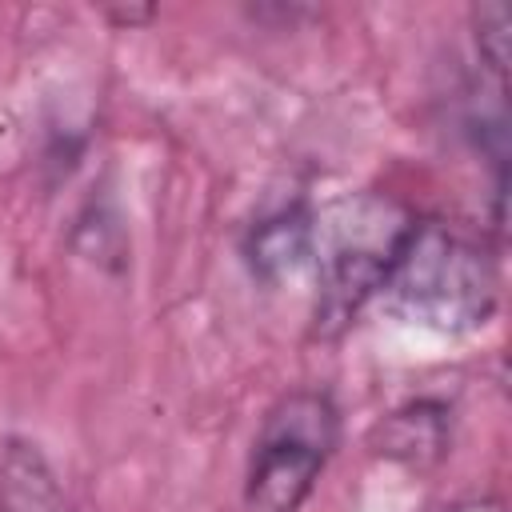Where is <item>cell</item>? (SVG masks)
Returning <instances> with one entry per match:
<instances>
[{
    "label": "cell",
    "mask_w": 512,
    "mask_h": 512,
    "mask_svg": "<svg viewBox=\"0 0 512 512\" xmlns=\"http://www.w3.org/2000/svg\"><path fill=\"white\" fill-rule=\"evenodd\" d=\"M476 40H480V56H484V64L504 80V68H508V8H504V4H488V8H480Z\"/></svg>",
    "instance_id": "cell-7"
},
{
    "label": "cell",
    "mask_w": 512,
    "mask_h": 512,
    "mask_svg": "<svg viewBox=\"0 0 512 512\" xmlns=\"http://www.w3.org/2000/svg\"><path fill=\"white\" fill-rule=\"evenodd\" d=\"M388 312L408 324L464 336L496 312V268L488 252L440 220H412L380 284Z\"/></svg>",
    "instance_id": "cell-1"
},
{
    "label": "cell",
    "mask_w": 512,
    "mask_h": 512,
    "mask_svg": "<svg viewBox=\"0 0 512 512\" xmlns=\"http://www.w3.org/2000/svg\"><path fill=\"white\" fill-rule=\"evenodd\" d=\"M0 512H76L52 464L28 440L0 448Z\"/></svg>",
    "instance_id": "cell-5"
},
{
    "label": "cell",
    "mask_w": 512,
    "mask_h": 512,
    "mask_svg": "<svg viewBox=\"0 0 512 512\" xmlns=\"http://www.w3.org/2000/svg\"><path fill=\"white\" fill-rule=\"evenodd\" d=\"M384 452L408 464H420L424 456H440L444 448V412L436 404H412L404 412H392L384 424Z\"/></svg>",
    "instance_id": "cell-6"
},
{
    "label": "cell",
    "mask_w": 512,
    "mask_h": 512,
    "mask_svg": "<svg viewBox=\"0 0 512 512\" xmlns=\"http://www.w3.org/2000/svg\"><path fill=\"white\" fill-rule=\"evenodd\" d=\"M336 408L324 392H292L268 416L252 444L244 504L248 512H300L312 496L332 448Z\"/></svg>",
    "instance_id": "cell-3"
},
{
    "label": "cell",
    "mask_w": 512,
    "mask_h": 512,
    "mask_svg": "<svg viewBox=\"0 0 512 512\" xmlns=\"http://www.w3.org/2000/svg\"><path fill=\"white\" fill-rule=\"evenodd\" d=\"M244 256L264 284L292 280L316 260V220L308 216V208H284L252 228Z\"/></svg>",
    "instance_id": "cell-4"
},
{
    "label": "cell",
    "mask_w": 512,
    "mask_h": 512,
    "mask_svg": "<svg viewBox=\"0 0 512 512\" xmlns=\"http://www.w3.org/2000/svg\"><path fill=\"white\" fill-rule=\"evenodd\" d=\"M408 216L380 196L344 200L332 208L328 228H316V332H340L368 296L380 292L388 264L396 256L400 236L408 232Z\"/></svg>",
    "instance_id": "cell-2"
}]
</instances>
